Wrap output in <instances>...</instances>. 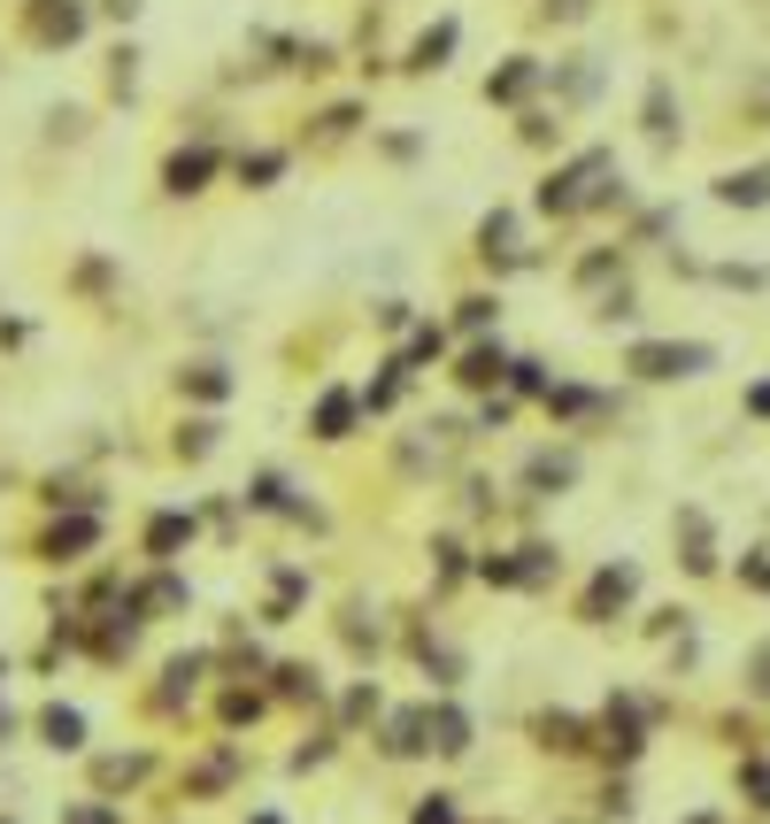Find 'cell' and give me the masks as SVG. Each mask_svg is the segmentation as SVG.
<instances>
[{
    "mask_svg": "<svg viewBox=\"0 0 770 824\" xmlns=\"http://www.w3.org/2000/svg\"><path fill=\"white\" fill-rule=\"evenodd\" d=\"M709 362H717V347H701V339H686V347L639 339V347H632V370H639V378H701Z\"/></svg>",
    "mask_w": 770,
    "mask_h": 824,
    "instance_id": "6da1fadb",
    "label": "cell"
},
{
    "mask_svg": "<svg viewBox=\"0 0 770 824\" xmlns=\"http://www.w3.org/2000/svg\"><path fill=\"white\" fill-rule=\"evenodd\" d=\"M602 177H609V155H578L563 177H547V185H540V208H578V200H594V185H602Z\"/></svg>",
    "mask_w": 770,
    "mask_h": 824,
    "instance_id": "7a4b0ae2",
    "label": "cell"
},
{
    "mask_svg": "<svg viewBox=\"0 0 770 824\" xmlns=\"http://www.w3.org/2000/svg\"><path fill=\"white\" fill-rule=\"evenodd\" d=\"M632 586H639V578H632V563H609V570L594 578V594H586V625H609V609L632 601Z\"/></svg>",
    "mask_w": 770,
    "mask_h": 824,
    "instance_id": "3957f363",
    "label": "cell"
},
{
    "mask_svg": "<svg viewBox=\"0 0 770 824\" xmlns=\"http://www.w3.org/2000/svg\"><path fill=\"white\" fill-rule=\"evenodd\" d=\"M717 200H725V208H763V200H770V177H763V169H748V177L732 169V177H717Z\"/></svg>",
    "mask_w": 770,
    "mask_h": 824,
    "instance_id": "277c9868",
    "label": "cell"
},
{
    "mask_svg": "<svg viewBox=\"0 0 770 824\" xmlns=\"http://www.w3.org/2000/svg\"><path fill=\"white\" fill-rule=\"evenodd\" d=\"M432 748H440V755H462V748H470V717H462L455 701L432 709Z\"/></svg>",
    "mask_w": 770,
    "mask_h": 824,
    "instance_id": "5b68a950",
    "label": "cell"
},
{
    "mask_svg": "<svg viewBox=\"0 0 770 824\" xmlns=\"http://www.w3.org/2000/svg\"><path fill=\"white\" fill-rule=\"evenodd\" d=\"M39 732H47V748H62V755H78V748H85V717H78V709H47V717H39Z\"/></svg>",
    "mask_w": 770,
    "mask_h": 824,
    "instance_id": "8992f818",
    "label": "cell"
},
{
    "mask_svg": "<svg viewBox=\"0 0 770 824\" xmlns=\"http://www.w3.org/2000/svg\"><path fill=\"white\" fill-rule=\"evenodd\" d=\"M208 169H216V155H208V147H193V155H170L162 177H170V193H201V177H208Z\"/></svg>",
    "mask_w": 770,
    "mask_h": 824,
    "instance_id": "52a82bcc",
    "label": "cell"
},
{
    "mask_svg": "<svg viewBox=\"0 0 770 824\" xmlns=\"http://www.w3.org/2000/svg\"><path fill=\"white\" fill-rule=\"evenodd\" d=\"M424 732H432V717H417V709H409V717H393V732H386V755H417V748H432Z\"/></svg>",
    "mask_w": 770,
    "mask_h": 824,
    "instance_id": "ba28073f",
    "label": "cell"
},
{
    "mask_svg": "<svg viewBox=\"0 0 770 824\" xmlns=\"http://www.w3.org/2000/svg\"><path fill=\"white\" fill-rule=\"evenodd\" d=\"M448 47H455V23H440V31H424V39L409 47V70H440V62H448Z\"/></svg>",
    "mask_w": 770,
    "mask_h": 824,
    "instance_id": "9c48e42d",
    "label": "cell"
},
{
    "mask_svg": "<svg viewBox=\"0 0 770 824\" xmlns=\"http://www.w3.org/2000/svg\"><path fill=\"white\" fill-rule=\"evenodd\" d=\"M524 478H532L540 494H555V486H571V478H578V463H571V455H532V471H524Z\"/></svg>",
    "mask_w": 770,
    "mask_h": 824,
    "instance_id": "30bf717a",
    "label": "cell"
},
{
    "mask_svg": "<svg viewBox=\"0 0 770 824\" xmlns=\"http://www.w3.org/2000/svg\"><path fill=\"white\" fill-rule=\"evenodd\" d=\"M347 424H355V401H347V393H324V409H316V432H324V440H347Z\"/></svg>",
    "mask_w": 770,
    "mask_h": 824,
    "instance_id": "8fae6325",
    "label": "cell"
},
{
    "mask_svg": "<svg viewBox=\"0 0 770 824\" xmlns=\"http://www.w3.org/2000/svg\"><path fill=\"white\" fill-rule=\"evenodd\" d=\"M602 732H609L616 755H639V717H632V709H616V701H609V724H602Z\"/></svg>",
    "mask_w": 770,
    "mask_h": 824,
    "instance_id": "7c38bea8",
    "label": "cell"
},
{
    "mask_svg": "<svg viewBox=\"0 0 770 824\" xmlns=\"http://www.w3.org/2000/svg\"><path fill=\"white\" fill-rule=\"evenodd\" d=\"M532 78H540V62H509V70H501V78L485 85V101H516V93H524Z\"/></svg>",
    "mask_w": 770,
    "mask_h": 824,
    "instance_id": "4fadbf2b",
    "label": "cell"
},
{
    "mask_svg": "<svg viewBox=\"0 0 770 824\" xmlns=\"http://www.w3.org/2000/svg\"><path fill=\"white\" fill-rule=\"evenodd\" d=\"M532 732H540L547 748H586V724H578V717H540Z\"/></svg>",
    "mask_w": 770,
    "mask_h": 824,
    "instance_id": "5bb4252c",
    "label": "cell"
},
{
    "mask_svg": "<svg viewBox=\"0 0 770 824\" xmlns=\"http://www.w3.org/2000/svg\"><path fill=\"white\" fill-rule=\"evenodd\" d=\"M501 370H509V362H501V347H478V354H470V362H462L455 378H462V385H493V378H501Z\"/></svg>",
    "mask_w": 770,
    "mask_h": 824,
    "instance_id": "9a60e30c",
    "label": "cell"
},
{
    "mask_svg": "<svg viewBox=\"0 0 770 824\" xmlns=\"http://www.w3.org/2000/svg\"><path fill=\"white\" fill-rule=\"evenodd\" d=\"M185 532H193L185 516H154V524H147V547H154V555H170V547H177Z\"/></svg>",
    "mask_w": 770,
    "mask_h": 824,
    "instance_id": "2e32d148",
    "label": "cell"
},
{
    "mask_svg": "<svg viewBox=\"0 0 770 824\" xmlns=\"http://www.w3.org/2000/svg\"><path fill=\"white\" fill-rule=\"evenodd\" d=\"M647 132L670 140V85H647Z\"/></svg>",
    "mask_w": 770,
    "mask_h": 824,
    "instance_id": "e0dca14e",
    "label": "cell"
},
{
    "mask_svg": "<svg viewBox=\"0 0 770 824\" xmlns=\"http://www.w3.org/2000/svg\"><path fill=\"white\" fill-rule=\"evenodd\" d=\"M278 169H286V155H247V163H239V177H255V185H270Z\"/></svg>",
    "mask_w": 770,
    "mask_h": 824,
    "instance_id": "ac0fdd59",
    "label": "cell"
},
{
    "mask_svg": "<svg viewBox=\"0 0 770 824\" xmlns=\"http://www.w3.org/2000/svg\"><path fill=\"white\" fill-rule=\"evenodd\" d=\"M193 393H208V401H224V370H216V362H201V370H193Z\"/></svg>",
    "mask_w": 770,
    "mask_h": 824,
    "instance_id": "d6986e66",
    "label": "cell"
},
{
    "mask_svg": "<svg viewBox=\"0 0 770 824\" xmlns=\"http://www.w3.org/2000/svg\"><path fill=\"white\" fill-rule=\"evenodd\" d=\"M177 447H185V455H208V447H216V424H185V440H177Z\"/></svg>",
    "mask_w": 770,
    "mask_h": 824,
    "instance_id": "ffe728a7",
    "label": "cell"
},
{
    "mask_svg": "<svg viewBox=\"0 0 770 824\" xmlns=\"http://www.w3.org/2000/svg\"><path fill=\"white\" fill-rule=\"evenodd\" d=\"M748 794H756V810H770V763H748Z\"/></svg>",
    "mask_w": 770,
    "mask_h": 824,
    "instance_id": "44dd1931",
    "label": "cell"
},
{
    "mask_svg": "<svg viewBox=\"0 0 770 824\" xmlns=\"http://www.w3.org/2000/svg\"><path fill=\"white\" fill-rule=\"evenodd\" d=\"M748 686L770 701V648H756V662H748Z\"/></svg>",
    "mask_w": 770,
    "mask_h": 824,
    "instance_id": "7402d4cb",
    "label": "cell"
},
{
    "mask_svg": "<svg viewBox=\"0 0 770 824\" xmlns=\"http://www.w3.org/2000/svg\"><path fill=\"white\" fill-rule=\"evenodd\" d=\"M462 325L485 331V325H493V301H485V293H478V301H462Z\"/></svg>",
    "mask_w": 770,
    "mask_h": 824,
    "instance_id": "603a6c76",
    "label": "cell"
},
{
    "mask_svg": "<svg viewBox=\"0 0 770 824\" xmlns=\"http://www.w3.org/2000/svg\"><path fill=\"white\" fill-rule=\"evenodd\" d=\"M417 824H455V810H448V794H432V802L417 810Z\"/></svg>",
    "mask_w": 770,
    "mask_h": 824,
    "instance_id": "cb8c5ba5",
    "label": "cell"
},
{
    "mask_svg": "<svg viewBox=\"0 0 770 824\" xmlns=\"http://www.w3.org/2000/svg\"><path fill=\"white\" fill-rule=\"evenodd\" d=\"M70 824H116V810H70Z\"/></svg>",
    "mask_w": 770,
    "mask_h": 824,
    "instance_id": "d4e9b609",
    "label": "cell"
},
{
    "mask_svg": "<svg viewBox=\"0 0 770 824\" xmlns=\"http://www.w3.org/2000/svg\"><path fill=\"white\" fill-rule=\"evenodd\" d=\"M748 409H756V416H770V385H756V393H748Z\"/></svg>",
    "mask_w": 770,
    "mask_h": 824,
    "instance_id": "484cf974",
    "label": "cell"
},
{
    "mask_svg": "<svg viewBox=\"0 0 770 824\" xmlns=\"http://www.w3.org/2000/svg\"><path fill=\"white\" fill-rule=\"evenodd\" d=\"M255 824H278V817H255Z\"/></svg>",
    "mask_w": 770,
    "mask_h": 824,
    "instance_id": "4316f807",
    "label": "cell"
}]
</instances>
